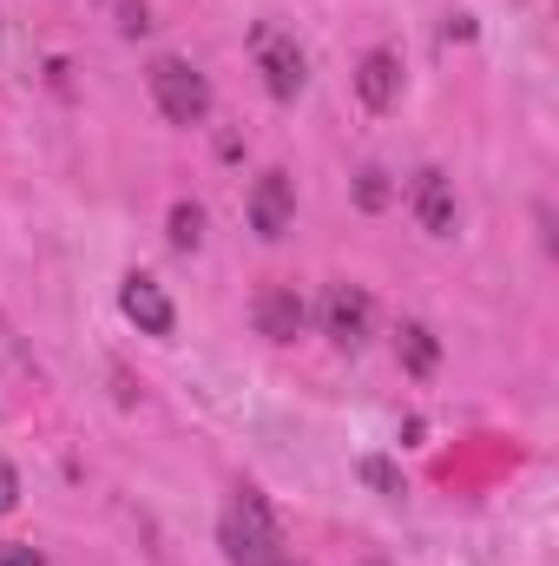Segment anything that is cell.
<instances>
[{
  "label": "cell",
  "instance_id": "obj_4",
  "mask_svg": "<svg viewBox=\"0 0 559 566\" xmlns=\"http://www.w3.org/2000/svg\"><path fill=\"white\" fill-rule=\"evenodd\" d=\"M369 323H376V303L362 283H329L323 290V336L336 349H362L369 343Z\"/></svg>",
  "mask_w": 559,
  "mask_h": 566
},
{
  "label": "cell",
  "instance_id": "obj_6",
  "mask_svg": "<svg viewBox=\"0 0 559 566\" xmlns=\"http://www.w3.org/2000/svg\"><path fill=\"white\" fill-rule=\"evenodd\" d=\"M119 310L139 323V336H171L178 329V310H171V296H165V283L133 271V277L119 283Z\"/></svg>",
  "mask_w": 559,
  "mask_h": 566
},
{
  "label": "cell",
  "instance_id": "obj_2",
  "mask_svg": "<svg viewBox=\"0 0 559 566\" xmlns=\"http://www.w3.org/2000/svg\"><path fill=\"white\" fill-rule=\"evenodd\" d=\"M145 86H151V99H158V113H165L171 126H204V119H211V80H204L191 60H178V53L151 60Z\"/></svg>",
  "mask_w": 559,
  "mask_h": 566
},
{
  "label": "cell",
  "instance_id": "obj_9",
  "mask_svg": "<svg viewBox=\"0 0 559 566\" xmlns=\"http://www.w3.org/2000/svg\"><path fill=\"white\" fill-rule=\"evenodd\" d=\"M303 323H309V310H303V296H296V290L271 283V290L257 296V329H264L271 343H296V336H303Z\"/></svg>",
  "mask_w": 559,
  "mask_h": 566
},
{
  "label": "cell",
  "instance_id": "obj_10",
  "mask_svg": "<svg viewBox=\"0 0 559 566\" xmlns=\"http://www.w3.org/2000/svg\"><path fill=\"white\" fill-rule=\"evenodd\" d=\"M395 356H402V369H409V376H434V363H441V343H434V329H428V323H402V336H395Z\"/></svg>",
  "mask_w": 559,
  "mask_h": 566
},
{
  "label": "cell",
  "instance_id": "obj_1",
  "mask_svg": "<svg viewBox=\"0 0 559 566\" xmlns=\"http://www.w3.org/2000/svg\"><path fill=\"white\" fill-rule=\"evenodd\" d=\"M218 547L231 566H277L289 560L283 554V527H277V507L264 501V488H231L224 514H218Z\"/></svg>",
  "mask_w": 559,
  "mask_h": 566
},
{
  "label": "cell",
  "instance_id": "obj_14",
  "mask_svg": "<svg viewBox=\"0 0 559 566\" xmlns=\"http://www.w3.org/2000/svg\"><path fill=\"white\" fill-rule=\"evenodd\" d=\"M20 507V474H13V461H0V514H13Z\"/></svg>",
  "mask_w": 559,
  "mask_h": 566
},
{
  "label": "cell",
  "instance_id": "obj_15",
  "mask_svg": "<svg viewBox=\"0 0 559 566\" xmlns=\"http://www.w3.org/2000/svg\"><path fill=\"white\" fill-rule=\"evenodd\" d=\"M145 0H119V33H145Z\"/></svg>",
  "mask_w": 559,
  "mask_h": 566
},
{
  "label": "cell",
  "instance_id": "obj_12",
  "mask_svg": "<svg viewBox=\"0 0 559 566\" xmlns=\"http://www.w3.org/2000/svg\"><path fill=\"white\" fill-rule=\"evenodd\" d=\"M356 205H362V211H382V205H389V171H382V165H362V171H356Z\"/></svg>",
  "mask_w": 559,
  "mask_h": 566
},
{
  "label": "cell",
  "instance_id": "obj_3",
  "mask_svg": "<svg viewBox=\"0 0 559 566\" xmlns=\"http://www.w3.org/2000/svg\"><path fill=\"white\" fill-rule=\"evenodd\" d=\"M251 60H257V73H264V93L283 99V106L309 86V60H303L296 33H283L277 20H264V27L251 33Z\"/></svg>",
  "mask_w": 559,
  "mask_h": 566
},
{
  "label": "cell",
  "instance_id": "obj_16",
  "mask_svg": "<svg viewBox=\"0 0 559 566\" xmlns=\"http://www.w3.org/2000/svg\"><path fill=\"white\" fill-rule=\"evenodd\" d=\"M0 566H46V560H40L27 541H7V547H0Z\"/></svg>",
  "mask_w": 559,
  "mask_h": 566
},
{
  "label": "cell",
  "instance_id": "obj_5",
  "mask_svg": "<svg viewBox=\"0 0 559 566\" xmlns=\"http://www.w3.org/2000/svg\"><path fill=\"white\" fill-rule=\"evenodd\" d=\"M289 224H296V185H289V171H264L251 185V231L264 244H277Z\"/></svg>",
  "mask_w": 559,
  "mask_h": 566
},
{
  "label": "cell",
  "instance_id": "obj_13",
  "mask_svg": "<svg viewBox=\"0 0 559 566\" xmlns=\"http://www.w3.org/2000/svg\"><path fill=\"white\" fill-rule=\"evenodd\" d=\"M362 481H369L376 494H402V474H395L382 454H369V461H362Z\"/></svg>",
  "mask_w": 559,
  "mask_h": 566
},
{
  "label": "cell",
  "instance_id": "obj_7",
  "mask_svg": "<svg viewBox=\"0 0 559 566\" xmlns=\"http://www.w3.org/2000/svg\"><path fill=\"white\" fill-rule=\"evenodd\" d=\"M356 99H362L369 113H389V106L402 99V60H395L389 46L362 53V66H356Z\"/></svg>",
  "mask_w": 559,
  "mask_h": 566
},
{
  "label": "cell",
  "instance_id": "obj_18",
  "mask_svg": "<svg viewBox=\"0 0 559 566\" xmlns=\"http://www.w3.org/2000/svg\"><path fill=\"white\" fill-rule=\"evenodd\" d=\"M277 566H289V560H277Z\"/></svg>",
  "mask_w": 559,
  "mask_h": 566
},
{
  "label": "cell",
  "instance_id": "obj_17",
  "mask_svg": "<svg viewBox=\"0 0 559 566\" xmlns=\"http://www.w3.org/2000/svg\"><path fill=\"white\" fill-rule=\"evenodd\" d=\"M362 566H382V560H362Z\"/></svg>",
  "mask_w": 559,
  "mask_h": 566
},
{
  "label": "cell",
  "instance_id": "obj_11",
  "mask_svg": "<svg viewBox=\"0 0 559 566\" xmlns=\"http://www.w3.org/2000/svg\"><path fill=\"white\" fill-rule=\"evenodd\" d=\"M198 244H204V211L191 198H178L171 205V251H198Z\"/></svg>",
  "mask_w": 559,
  "mask_h": 566
},
{
  "label": "cell",
  "instance_id": "obj_8",
  "mask_svg": "<svg viewBox=\"0 0 559 566\" xmlns=\"http://www.w3.org/2000/svg\"><path fill=\"white\" fill-rule=\"evenodd\" d=\"M409 205H415L421 231L428 238H454V185L428 165V171H415V185H409Z\"/></svg>",
  "mask_w": 559,
  "mask_h": 566
}]
</instances>
